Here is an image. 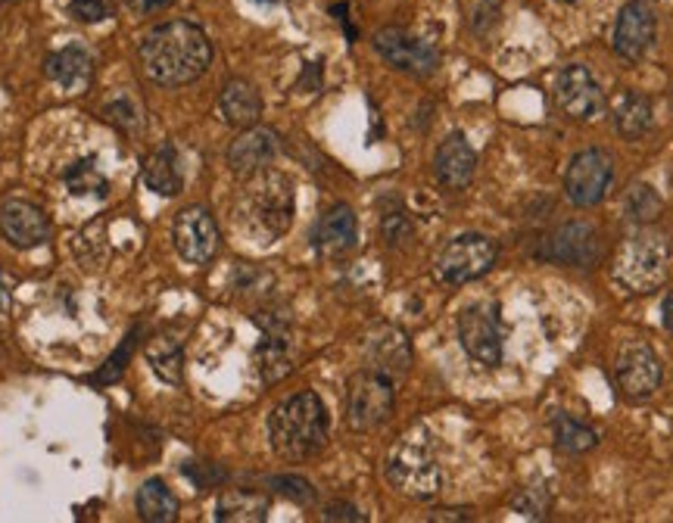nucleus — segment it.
<instances>
[{"label":"nucleus","mask_w":673,"mask_h":523,"mask_svg":"<svg viewBox=\"0 0 673 523\" xmlns=\"http://www.w3.org/2000/svg\"><path fill=\"white\" fill-rule=\"evenodd\" d=\"M141 69L150 82L163 87H181L197 82L212 63V44L200 25L172 20L150 28L138 47Z\"/></svg>","instance_id":"nucleus-1"},{"label":"nucleus","mask_w":673,"mask_h":523,"mask_svg":"<svg viewBox=\"0 0 673 523\" xmlns=\"http://www.w3.org/2000/svg\"><path fill=\"white\" fill-rule=\"evenodd\" d=\"M331 420L318 393L306 390L281 402L269 415V440L274 455L284 461H306L328 445Z\"/></svg>","instance_id":"nucleus-2"},{"label":"nucleus","mask_w":673,"mask_h":523,"mask_svg":"<svg viewBox=\"0 0 673 523\" xmlns=\"http://www.w3.org/2000/svg\"><path fill=\"white\" fill-rule=\"evenodd\" d=\"M244 181L247 185L240 193V222L262 243H274L294 225V185L284 171H274V168H262Z\"/></svg>","instance_id":"nucleus-3"},{"label":"nucleus","mask_w":673,"mask_h":523,"mask_svg":"<svg viewBox=\"0 0 673 523\" xmlns=\"http://www.w3.org/2000/svg\"><path fill=\"white\" fill-rule=\"evenodd\" d=\"M668 265H671L668 237L642 225L617 247L611 274L630 294H652L668 281Z\"/></svg>","instance_id":"nucleus-4"},{"label":"nucleus","mask_w":673,"mask_h":523,"mask_svg":"<svg viewBox=\"0 0 673 523\" xmlns=\"http://www.w3.org/2000/svg\"><path fill=\"white\" fill-rule=\"evenodd\" d=\"M427 440H430L427 433H409L397 442V449L387 459L390 486L418 502L437 499L442 489V467Z\"/></svg>","instance_id":"nucleus-5"},{"label":"nucleus","mask_w":673,"mask_h":523,"mask_svg":"<svg viewBox=\"0 0 673 523\" xmlns=\"http://www.w3.org/2000/svg\"><path fill=\"white\" fill-rule=\"evenodd\" d=\"M397 408V387L393 377L378 368H362L346 380V396H343V415L346 427L356 433H368L383 427Z\"/></svg>","instance_id":"nucleus-6"},{"label":"nucleus","mask_w":673,"mask_h":523,"mask_svg":"<svg viewBox=\"0 0 673 523\" xmlns=\"http://www.w3.org/2000/svg\"><path fill=\"white\" fill-rule=\"evenodd\" d=\"M496 243L484 237V234H462L456 240H449L437 255V265L434 272L440 277L442 284L449 287H462L471 284L477 277H484L493 265H496Z\"/></svg>","instance_id":"nucleus-7"},{"label":"nucleus","mask_w":673,"mask_h":523,"mask_svg":"<svg viewBox=\"0 0 673 523\" xmlns=\"http://www.w3.org/2000/svg\"><path fill=\"white\" fill-rule=\"evenodd\" d=\"M375 50L383 57V63H390L400 72H409V75H421V79L434 75L440 66V50L400 25H387V28L375 32Z\"/></svg>","instance_id":"nucleus-8"},{"label":"nucleus","mask_w":673,"mask_h":523,"mask_svg":"<svg viewBox=\"0 0 673 523\" xmlns=\"http://www.w3.org/2000/svg\"><path fill=\"white\" fill-rule=\"evenodd\" d=\"M555 104L574 122H595L605 112L609 100L587 66L570 63L555 79Z\"/></svg>","instance_id":"nucleus-9"},{"label":"nucleus","mask_w":673,"mask_h":523,"mask_svg":"<svg viewBox=\"0 0 673 523\" xmlns=\"http://www.w3.org/2000/svg\"><path fill=\"white\" fill-rule=\"evenodd\" d=\"M611 178H614V159L611 153L599 147H589L583 153H577L570 159L568 175H565V190H568V200L574 206H599L605 200V193L611 188Z\"/></svg>","instance_id":"nucleus-10"},{"label":"nucleus","mask_w":673,"mask_h":523,"mask_svg":"<svg viewBox=\"0 0 673 523\" xmlns=\"http://www.w3.org/2000/svg\"><path fill=\"white\" fill-rule=\"evenodd\" d=\"M661 358L649 343L642 340H630L621 346L617 361H614V380L617 390L627 399H649L661 387Z\"/></svg>","instance_id":"nucleus-11"},{"label":"nucleus","mask_w":673,"mask_h":523,"mask_svg":"<svg viewBox=\"0 0 673 523\" xmlns=\"http://www.w3.org/2000/svg\"><path fill=\"white\" fill-rule=\"evenodd\" d=\"M654 35H658V16H654L652 3L649 0H627L617 13V22H614L611 47L621 60L639 63L654 44Z\"/></svg>","instance_id":"nucleus-12"},{"label":"nucleus","mask_w":673,"mask_h":523,"mask_svg":"<svg viewBox=\"0 0 673 523\" xmlns=\"http://www.w3.org/2000/svg\"><path fill=\"white\" fill-rule=\"evenodd\" d=\"M219 225L210 212L203 206H188L175 215L172 225V243L178 255L190 262V265H206L212 262V255L219 252Z\"/></svg>","instance_id":"nucleus-13"},{"label":"nucleus","mask_w":673,"mask_h":523,"mask_svg":"<svg viewBox=\"0 0 673 523\" xmlns=\"http://www.w3.org/2000/svg\"><path fill=\"white\" fill-rule=\"evenodd\" d=\"M459 340H462L464 353L474 358L477 365H486V368H499L503 365L505 346L499 321L489 312H484L481 306H468L459 314Z\"/></svg>","instance_id":"nucleus-14"},{"label":"nucleus","mask_w":673,"mask_h":523,"mask_svg":"<svg viewBox=\"0 0 673 523\" xmlns=\"http://www.w3.org/2000/svg\"><path fill=\"white\" fill-rule=\"evenodd\" d=\"M0 234L16 250H35V247L47 243L50 222H47L44 210H38L35 203L20 200V197H10V200L0 203Z\"/></svg>","instance_id":"nucleus-15"},{"label":"nucleus","mask_w":673,"mask_h":523,"mask_svg":"<svg viewBox=\"0 0 673 523\" xmlns=\"http://www.w3.org/2000/svg\"><path fill=\"white\" fill-rule=\"evenodd\" d=\"M256 321H259L262 331H265V336H262L259 346H256V368H259V375H262L265 383H278V380H284V377L294 371V340H291V328H287V321L278 318V314H274L272 321H262V318H256Z\"/></svg>","instance_id":"nucleus-16"},{"label":"nucleus","mask_w":673,"mask_h":523,"mask_svg":"<svg viewBox=\"0 0 673 523\" xmlns=\"http://www.w3.org/2000/svg\"><path fill=\"white\" fill-rule=\"evenodd\" d=\"M278 150H281L278 131L262 126L244 128L240 138L228 147V166H232V171L237 178H250L256 171L272 166Z\"/></svg>","instance_id":"nucleus-17"},{"label":"nucleus","mask_w":673,"mask_h":523,"mask_svg":"<svg viewBox=\"0 0 673 523\" xmlns=\"http://www.w3.org/2000/svg\"><path fill=\"white\" fill-rule=\"evenodd\" d=\"M599 250H602V240H599V230L587 225V222H570L565 228H558L548 240V259L562 262V265H580L589 269L599 262Z\"/></svg>","instance_id":"nucleus-18"},{"label":"nucleus","mask_w":673,"mask_h":523,"mask_svg":"<svg viewBox=\"0 0 673 523\" xmlns=\"http://www.w3.org/2000/svg\"><path fill=\"white\" fill-rule=\"evenodd\" d=\"M312 243L321 255L328 259H340L346 252L356 250L358 243V218L356 212L350 210L346 203H336L331 210L318 218L316 234H312Z\"/></svg>","instance_id":"nucleus-19"},{"label":"nucleus","mask_w":673,"mask_h":523,"mask_svg":"<svg viewBox=\"0 0 673 523\" xmlns=\"http://www.w3.org/2000/svg\"><path fill=\"white\" fill-rule=\"evenodd\" d=\"M434 168H437V178H440L442 188L449 190H464L474 181V171H477V153L468 144L462 131H452L434 156Z\"/></svg>","instance_id":"nucleus-20"},{"label":"nucleus","mask_w":673,"mask_h":523,"mask_svg":"<svg viewBox=\"0 0 673 523\" xmlns=\"http://www.w3.org/2000/svg\"><path fill=\"white\" fill-rule=\"evenodd\" d=\"M219 112L222 119L234 128H252L262 116V94L256 91V84L247 79H232V82L222 87V97H219Z\"/></svg>","instance_id":"nucleus-21"},{"label":"nucleus","mask_w":673,"mask_h":523,"mask_svg":"<svg viewBox=\"0 0 673 523\" xmlns=\"http://www.w3.org/2000/svg\"><path fill=\"white\" fill-rule=\"evenodd\" d=\"M44 72L50 82H57L66 91H84L91 84L94 75V63H91V54L84 47H63V50H54L44 63Z\"/></svg>","instance_id":"nucleus-22"},{"label":"nucleus","mask_w":673,"mask_h":523,"mask_svg":"<svg viewBox=\"0 0 673 523\" xmlns=\"http://www.w3.org/2000/svg\"><path fill=\"white\" fill-rule=\"evenodd\" d=\"M368 361L383 375L400 377L412 365V346L409 336L400 328H380L378 334L368 340Z\"/></svg>","instance_id":"nucleus-23"},{"label":"nucleus","mask_w":673,"mask_h":523,"mask_svg":"<svg viewBox=\"0 0 673 523\" xmlns=\"http://www.w3.org/2000/svg\"><path fill=\"white\" fill-rule=\"evenodd\" d=\"M611 116H614V126L617 134L627 138V141H639L654 122V106L646 94L639 91H621L611 104Z\"/></svg>","instance_id":"nucleus-24"},{"label":"nucleus","mask_w":673,"mask_h":523,"mask_svg":"<svg viewBox=\"0 0 673 523\" xmlns=\"http://www.w3.org/2000/svg\"><path fill=\"white\" fill-rule=\"evenodd\" d=\"M269 496L252 489H228L215 502V521L219 523H262L269 521Z\"/></svg>","instance_id":"nucleus-25"},{"label":"nucleus","mask_w":673,"mask_h":523,"mask_svg":"<svg viewBox=\"0 0 673 523\" xmlns=\"http://www.w3.org/2000/svg\"><path fill=\"white\" fill-rule=\"evenodd\" d=\"M144 185L160 197H175L185 188V175H181V163L178 153L172 144H163L160 150H153L144 163Z\"/></svg>","instance_id":"nucleus-26"},{"label":"nucleus","mask_w":673,"mask_h":523,"mask_svg":"<svg viewBox=\"0 0 673 523\" xmlns=\"http://www.w3.org/2000/svg\"><path fill=\"white\" fill-rule=\"evenodd\" d=\"M134 504H138L141 521L147 523L178 521V499H175V492H172L160 477L141 483V489H138V496H134Z\"/></svg>","instance_id":"nucleus-27"},{"label":"nucleus","mask_w":673,"mask_h":523,"mask_svg":"<svg viewBox=\"0 0 673 523\" xmlns=\"http://www.w3.org/2000/svg\"><path fill=\"white\" fill-rule=\"evenodd\" d=\"M63 181L69 193H75V197H106V190H109V181H106V175L101 171L94 156H84L79 163H72L63 171Z\"/></svg>","instance_id":"nucleus-28"},{"label":"nucleus","mask_w":673,"mask_h":523,"mask_svg":"<svg viewBox=\"0 0 673 523\" xmlns=\"http://www.w3.org/2000/svg\"><path fill=\"white\" fill-rule=\"evenodd\" d=\"M147 361L153 368V375L160 380H166L172 387L181 383L185 377V356H181V346L178 343H168V340H156L147 346Z\"/></svg>","instance_id":"nucleus-29"},{"label":"nucleus","mask_w":673,"mask_h":523,"mask_svg":"<svg viewBox=\"0 0 673 523\" xmlns=\"http://www.w3.org/2000/svg\"><path fill=\"white\" fill-rule=\"evenodd\" d=\"M661 210H664V203H661V197H658V190L652 185H633L627 200H624L627 218H630L633 225H639V228L652 225L654 218L661 215Z\"/></svg>","instance_id":"nucleus-30"},{"label":"nucleus","mask_w":673,"mask_h":523,"mask_svg":"<svg viewBox=\"0 0 673 523\" xmlns=\"http://www.w3.org/2000/svg\"><path fill=\"white\" fill-rule=\"evenodd\" d=\"M595 442H599V433H595V430H589L583 424H577V420L568 418V415H555V445H558L562 452L580 455V452L595 449Z\"/></svg>","instance_id":"nucleus-31"},{"label":"nucleus","mask_w":673,"mask_h":523,"mask_svg":"<svg viewBox=\"0 0 673 523\" xmlns=\"http://www.w3.org/2000/svg\"><path fill=\"white\" fill-rule=\"evenodd\" d=\"M75 255L84 269H101L106 259H109V243H106V222H91L87 228L79 234L75 240Z\"/></svg>","instance_id":"nucleus-32"},{"label":"nucleus","mask_w":673,"mask_h":523,"mask_svg":"<svg viewBox=\"0 0 673 523\" xmlns=\"http://www.w3.org/2000/svg\"><path fill=\"white\" fill-rule=\"evenodd\" d=\"M138 336H141V328L134 324L131 331H128V336L119 343V349L113 353V356L106 358L104 368L97 371V375L91 377V383H97V387H109V383H116L119 377L126 375L128 361H131V356H134V349H138Z\"/></svg>","instance_id":"nucleus-33"},{"label":"nucleus","mask_w":673,"mask_h":523,"mask_svg":"<svg viewBox=\"0 0 673 523\" xmlns=\"http://www.w3.org/2000/svg\"><path fill=\"white\" fill-rule=\"evenodd\" d=\"M106 116H109V122L113 126H119L122 131H128V134H138L141 128H144V112H141V106L134 104L131 97H116V100H109L104 109Z\"/></svg>","instance_id":"nucleus-34"},{"label":"nucleus","mask_w":673,"mask_h":523,"mask_svg":"<svg viewBox=\"0 0 673 523\" xmlns=\"http://www.w3.org/2000/svg\"><path fill=\"white\" fill-rule=\"evenodd\" d=\"M269 486H272L278 496H284V499H291V502L296 504H312L316 502V486L309 480H303V477H294V474H281V477H272L269 480Z\"/></svg>","instance_id":"nucleus-35"},{"label":"nucleus","mask_w":673,"mask_h":523,"mask_svg":"<svg viewBox=\"0 0 673 523\" xmlns=\"http://www.w3.org/2000/svg\"><path fill=\"white\" fill-rule=\"evenodd\" d=\"M113 0H72L69 16L79 22H104L113 16Z\"/></svg>","instance_id":"nucleus-36"},{"label":"nucleus","mask_w":673,"mask_h":523,"mask_svg":"<svg viewBox=\"0 0 673 523\" xmlns=\"http://www.w3.org/2000/svg\"><path fill=\"white\" fill-rule=\"evenodd\" d=\"M383 237H387L390 247H400L402 240H409V237H412L409 215H405V212H387V215H383Z\"/></svg>","instance_id":"nucleus-37"},{"label":"nucleus","mask_w":673,"mask_h":523,"mask_svg":"<svg viewBox=\"0 0 673 523\" xmlns=\"http://www.w3.org/2000/svg\"><path fill=\"white\" fill-rule=\"evenodd\" d=\"M185 474H188L190 480L197 483L200 489H210V486H215V483L225 477V474H222L219 467H210V464H200V461H188V464H185Z\"/></svg>","instance_id":"nucleus-38"},{"label":"nucleus","mask_w":673,"mask_h":523,"mask_svg":"<svg viewBox=\"0 0 673 523\" xmlns=\"http://www.w3.org/2000/svg\"><path fill=\"white\" fill-rule=\"evenodd\" d=\"M324 521L334 523V521H350V523H365V514L358 511L356 504L350 502H334L324 508Z\"/></svg>","instance_id":"nucleus-39"},{"label":"nucleus","mask_w":673,"mask_h":523,"mask_svg":"<svg viewBox=\"0 0 673 523\" xmlns=\"http://www.w3.org/2000/svg\"><path fill=\"white\" fill-rule=\"evenodd\" d=\"M175 0H128V7L134 13H156V10H166Z\"/></svg>","instance_id":"nucleus-40"},{"label":"nucleus","mask_w":673,"mask_h":523,"mask_svg":"<svg viewBox=\"0 0 673 523\" xmlns=\"http://www.w3.org/2000/svg\"><path fill=\"white\" fill-rule=\"evenodd\" d=\"M661 321H664V328L673 334V294H668L664 306H661Z\"/></svg>","instance_id":"nucleus-41"},{"label":"nucleus","mask_w":673,"mask_h":523,"mask_svg":"<svg viewBox=\"0 0 673 523\" xmlns=\"http://www.w3.org/2000/svg\"><path fill=\"white\" fill-rule=\"evenodd\" d=\"M430 521H468V511H437L430 514Z\"/></svg>","instance_id":"nucleus-42"},{"label":"nucleus","mask_w":673,"mask_h":523,"mask_svg":"<svg viewBox=\"0 0 673 523\" xmlns=\"http://www.w3.org/2000/svg\"><path fill=\"white\" fill-rule=\"evenodd\" d=\"M7 312V287H3V277H0V314Z\"/></svg>","instance_id":"nucleus-43"},{"label":"nucleus","mask_w":673,"mask_h":523,"mask_svg":"<svg viewBox=\"0 0 673 523\" xmlns=\"http://www.w3.org/2000/svg\"><path fill=\"white\" fill-rule=\"evenodd\" d=\"M256 3H284V0H256Z\"/></svg>","instance_id":"nucleus-44"},{"label":"nucleus","mask_w":673,"mask_h":523,"mask_svg":"<svg viewBox=\"0 0 673 523\" xmlns=\"http://www.w3.org/2000/svg\"><path fill=\"white\" fill-rule=\"evenodd\" d=\"M562 3H570V0H562Z\"/></svg>","instance_id":"nucleus-45"}]
</instances>
